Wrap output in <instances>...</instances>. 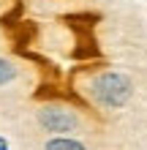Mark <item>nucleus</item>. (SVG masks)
Returning <instances> with one entry per match:
<instances>
[{"instance_id":"7ed1b4c3","label":"nucleus","mask_w":147,"mask_h":150,"mask_svg":"<svg viewBox=\"0 0 147 150\" xmlns=\"http://www.w3.org/2000/svg\"><path fill=\"white\" fill-rule=\"evenodd\" d=\"M46 150H87L82 142L76 139H65V137H57V139H49L46 142Z\"/></svg>"},{"instance_id":"f03ea898","label":"nucleus","mask_w":147,"mask_h":150,"mask_svg":"<svg viewBox=\"0 0 147 150\" xmlns=\"http://www.w3.org/2000/svg\"><path fill=\"white\" fill-rule=\"evenodd\" d=\"M41 123L49 128V131H74L76 128V117L68 109H60V107H49L41 112Z\"/></svg>"},{"instance_id":"f257e3e1","label":"nucleus","mask_w":147,"mask_h":150,"mask_svg":"<svg viewBox=\"0 0 147 150\" xmlns=\"http://www.w3.org/2000/svg\"><path fill=\"white\" fill-rule=\"evenodd\" d=\"M90 93H93V98H96L101 107L117 109V107H123V104L131 98L134 87H131V79H128L125 74L109 71V74H101V76L93 79Z\"/></svg>"},{"instance_id":"39448f33","label":"nucleus","mask_w":147,"mask_h":150,"mask_svg":"<svg viewBox=\"0 0 147 150\" xmlns=\"http://www.w3.org/2000/svg\"><path fill=\"white\" fill-rule=\"evenodd\" d=\"M0 150H8V145H6V139H0Z\"/></svg>"},{"instance_id":"20e7f679","label":"nucleus","mask_w":147,"mask_h":150,"mask_svg":"<svg viewBox=\"0 0 147 150\" xmlns=\"http://www.w3.org/2000/svg\"><path fill=\"white\" fill-rule=\"evenodd\" d=\"M14 76H16L14 66H11V63H6V60H0V85H3V82H11Z\"/></svg>"}]
</instances>
